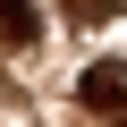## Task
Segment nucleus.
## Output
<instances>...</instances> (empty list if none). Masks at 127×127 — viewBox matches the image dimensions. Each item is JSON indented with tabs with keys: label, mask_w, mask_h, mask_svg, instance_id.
Listing matches in <instances>:
<instances>
[{
	"label": "nucleus",
	"mask_w": 127,
	"mask_h": 127,
	"mask_svg": "<svg viewBox=\"0 0 127 127\" xmlns=\"http://www.w3.org/2000/svg\"><path fill=\"white\" fill-rule=\"evenodd\" d=\"M68 9H76V17H102V9H110V0H68Z\"/></svg>",
	"instance_id": "7ed1b4c3"
},
{
	"label": "nucleus",
	"mask_w": 127,
	"mask_h": 127,
	"mask_svg": "<svg viewBox=\"0 0 127 127\" xmlns=\"http://www.w3.org/2000/svg\"><path fill=\"white\" fill-rule=\"evenodd\" d=\"M119 127H127V119H119Z\"/></svg>",
	"instance_id": "20e7f679"
},
{
	"label": "nucleus",
	"mask_w": 127,
	"mask_h": 127,
	"mask_svg": "<svg viewBox=\"0 0 127 127\" xmlns=\"http://www.w3.org/2000/svg\"><path fill=\"white\" fill-rule=\"evenodd\" d=\"M76 93H85V110H127V59H93Z\"/></svg>",
	"instance_id": "f257e3e1"
},
{
	"label": "nucleus",
	"mask_w": 127,
	"mask_h": 127,
	"mask_svg": "<svg viewBox=\"0 0 127 127\" xmlns=\"http://www.w3.org/2000/svg\"><path fill=\"white\" fill-rule=\"evenodd\" d=\"M34 26H42V17L26 9V0H0V34H9V42H34Z\"/></svg>",
	"instance_id": "f03ea898"
}]
</instances>
